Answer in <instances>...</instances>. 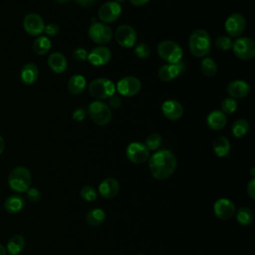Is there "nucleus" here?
<instances>
[{
  "label": "nucleus",
  "instance_id": "nucleus-51",
  "mask_svg": "<svg viewBox=\"0 0 255 255\" xmlns=\"http://www.w3.org/2000/svg\"><path fill=\"white\" fill-rule=\"evenodd\" d=\"M137 255H145V254H142V253H139V254H137Z\"/></svg>",
  "mask_w": 255,
  "mask_h": 255
},
{
  "label": "nucleus",
  "instance_id": "nucleus-19",
  "mask_svg": "<svg viewBox=\"0 0 255 255\" xmlns=\"http://www.w3.org/2000/svg\"><path fill=\"white\" fill-rule=\"evenodd\" d=\"M120 191V182L114 177L104 179L99 185V192L105 199H112L118 195Z\"/></svg>",
  "mask_w": 255,
  "mask_h": 255
},
{
  "label": "nucleus",
  "instance_id": "nucleus-38",
  "mask_svg": "<svg viewBox=\"0 0 255 255\" xmlns=\"http://www.w3.org/2000/svg\"><path fill=\"white\" fill-rule=\"evenodd\" d=\"M27 192V198L31 202H38L41 199V192L38 188L35 187H29Z\"/></svg>",
  "mask_w": 255,
  "mask_h": 255
},
{
  "label": "nucleus",
  "instance_id": "nucleus-34",
  "mask_svg": "<svg viewBox=\"0 0 255 255\" xmlns=\"http://www.w3.org/2000/svg\"><path fill=\"white\" fill-rule=\"evenodd\" d=\"M161 141V135H159L158 133H151L146 137L144 144L148 150H155L160 146Z\"/></svg>",
  "mask_w": 255,
  "mask_h": 255
},
{
  "label": "nucleus",
  "instance_id": "nucleus-40",
  "mask_svg": "<svg viewBox=\"0 0 255 255\" xmlns=\"http://www.w3.org/2000/svg\"><path fill=\"white\" fill-rule=\"evenodd\" d=\"M59 26L55 23H49L48 25H45V28H44V32L46 33L47 37H55L58 35L59 33Z\"/></svg>",
  "mask_w": 255,
  "mask_h": 255
},
{
  "label": "nucleus",
  "instance_id": "nucleus-22",
  "mask_svg": "<svg viewBox=\"0 0 255 255\" xmlns=\"http://www.w3.org/2000/svg\"><path fill=\"white\" fill-rule=\"evenodd\" d=\"M39 77L38 67L33 63L25 64L20 71L21 81L25 85H33L36 83Z\"/></svg>",
  "mask_w": 255,
  "mask_h": 255
},
{
  "label": "nucleus",
  "instance_id": "nucleus-2",
  "mask_svg": "<svg viewBox=\"0 0 255 255\" xmlns=\"http://www.w3.org/2000/svg\"><path fill=\"white\" fill-rule=\"evenodd\" d=\"M188 48L190 53L197 58L205 57L211 48V40L207 31L203 29L194 30L188 40Z\"/></svg>",
  "mask_w": 255,
  "mask_h": 255
},
{
  "label": "nucleus",
  "instance_id": "nucleus-14",
  "mask_svg": "<svg viewBox=\"0 0 255 255\" xmlns=\"http://www.w3.org/2000/svg\"><path fill=\"white\" fill-rule=\"evenodd\" d=\"M225 31L231 37H239L245 29L246 21L242 14L233 13L225 21Z\"/></svg>",
  "mask_w": 255,
  "mask_h": 255
},
{
  "label": "nucleus",
  "instance_id": "nucleus-47",
  "mask_svg": "<svg viewBox=\"0 0 255 255\" xmlns=\"http://www.w3.org/2000/svg\"><path fill=\"white\" fill-rule=\"evenodd\" d=\"M0 255H6V248L0 244Z\"/></svg>",
  "mask_w": 255,
  "mask_h": 255
},
{
  "label": "nucleus",
  "instance_id": "nucleus-20",
  "mask_svg": "<svg viewBox=\"0 0 255 255\" xmlns=\"http://www.w3.org/2000/svg\"><path fill=\"white\" fill-rule=\"evenodd\" d=\"M250 93V86L243 80H234L227 86V94L232 99L245 98Z\"/></svg>",
  "mask_w": 255,
  "mask_h": 255
},
{
  "label": "nucleus",
  "instance_id": "nucleus-49",
  "mask_svg": "<svg viewBox=\"0 0 255 255\" xmlns=\"http://www.w3.org/2000/svg\"><path fill=\"white\" fill-rule=\"evenodd\" d=\"M254 169H255V167H252V169H251V174H252V176H254Z\"/></svg>",
  "mask_w": 255,
  "mask_h": 255
},
{
  "label": "nucleus",
  "instance_id": "nucleus-5",
  "mask_svg": "<svg viewBox=\"0 0 255 255\" xmlns=\"http://www.w3.org/2000/svg\"><path fill=\"white\" fill-rule=\"evenodd\" d=\"M158 56L169 64H174L180 62L183 56L181 47L174 41L164 40L161 41L156 48Z\"/></svg>",
  "mask_w": 255,
  "mask_h": 255
},
{
  "label": "nucleus",
  "instance_id": "nucleus-11",
  "mask_svg": "<svg viewBox=\"0 0 255 255\" xmlns=\"http://www.w3.org/2000/svg\"><path fill=\"white\" fill-rule=\"evenodd\" d=\"M115 38L117 43L124 48H131L136 42V32L135 30L128 24H124L118 27L116 30Z\"/></svg>",
  "mask_w": 255,
  "mask_h": 255
},
{
  "label": "nucleus",
  "instance_id": "nucleus-33",
  "mask_svg": "<svg viewBox=\"0 0 255 255\" xmlns=\"http://www.w3.org/2000/svg\"><path fill=\"white\" fill-rule=\"evenodd\" d=\"M221 112L224 113L225 115H231L233 113H235V111L237 110V102L236 100L232 99V98H225L224 100H222L221 104Z\"/></svg>",
  "mask_w": 255,
  "mask_h": 255
},
{
  "label": "nucleus",
  "instance_id": "nucleus-9",
  "mask_svg": "<svg viewBox=\"0 0 255 255\" xmlns=\"http://www.w3.org/2000/svg\"><path fill=\"white\" fill-rule=\"evenodd\" d=\"M141 89L140 81L132 76L122 78L116 86V90L125 97H133L139 93Z\"/></svg>",
  "mask_w": 255,
  "mask_h": 255
},
{
  "label": "nucleus",
  "instance_id": "nucleus-12",
  "mask_svg": "<svg viewBox=\"0 0 255 255\" xmlns=\"http://www.w3.org/2000/svg\"><path fill=\"white\" fill-rule=\"evenodd\" d=\"M122 6L115 1H108L103 4L98 12L100 20L103 23H113L121 16Z\"/></svg>",
  "mask_w": 255,
  "mask_h": 255
},
{
  "label": "nucleus",
  "instance_id": "nucleus-6",
  "mask_svg": "<svg viewBox=\"0 0 255 255\" xmlns=\"http://www.w3.org/2000/svg\"><path fill=\"white\" fill-rule=\"evenodd\" d=\"M87 113L98 126H106L112 121V110L102 101L92 102L88 107Z\"/></svg>",
  "mask_w": 255,
  "mask_h": 255
},
{
  "label": "nucleus",
  "instance_id": "nucleus-45",
  "mask_svg": "<svg viewBox=\"0 0 255 255\" xmlns=\"http://www.w3.org/2000/svg\"><path fill=\"white\" fill-rule=\"evenodd\" d=\"M129 2H130L133 6H143V5H145L147 2H149V0H129Z\"/></svg>",
  "mask_w": 255,
  "mask_h": 255
},
{
  "label": "nucleus",
  "instance_id": "nucleus-46",
  "mask_svg": "<svg viewBox=\"0 0 255 255\" xmlns=\"http://www.w3.org/2000/svg\"><path fill=\"white\" fill-rule=\"evenodd\" d=\"M4 148H5V140L2 137V135H0V155L4 151Z\"/></svg>",
  "mask_w": 255,
  "mask_h": 255
},
{
  "label": "nucleus",
  "instance_id": "nucleus-44",
  "mask_svg": "<svg viewBox=\"0 0 255 255\" xmlns=\"http://www.w3.org/2000/svg\"><path fill=\"white\" fill-rule=\"evenodd\" d=\"M77 4H79L82 7H91L93 6L98 0H75Z\"/></svg>",
  "mask_w": 255,
  "mask_h": 255
},
{
  "label": "nucleus",
  "instance_id": "nucleus-39",
  "mask_svg": "<svg viewBox=\"0 0 255 255\" xmlns=\"http://www.w3.org/2000/svg\"><path fill=\"white\" fill-rule=\"evenodd\" d=\"M73 58L76 61L84 62L88 59V52L85 48H77L73 51Z\"/></svg>",
  "mask_w": 255,
  "mask_h": 255
},
{
  "label": "nucleus",
  "instance_id": "nucleus-29",
  "mask_svg": "<svg viewBox=\"0 0 255 255\" xmlns=\"http://www.w3.org/2000/svg\"><path fill=\"white\" fill-rule=\"evenodd\" d=\"M51 49V40L47 36H39L33 43V51L37 55H45Z\"/></svg>",
  "mask_w": 255,
  "mask_h": 255
},
{
  "label": "nucleus",
  "instance_id": "nucleus-30",
  "mask_svg": "<svg viewBox=\"0 0 255 255\" xmlns=\"http://www.w3.org/2000/svg\"><path fill=\"white\" fill-rule=\"evenodd\" d=\"M235 216L237 222L240 225L248 226L253 222V212L246 206H242L237 211H235Z\"/></svg>",
  "mask_w": 255,
  "mask_h": 255
},
{
  "label": "nucleus",
  "instance_id": "nucleus-25",
  "mask_svg": "<svg viewBox=\"0 0 255 255\" xmlns=\"http://www.w3.org/2000/svg\"><path fill=\"white\" fill-rule=\"evenodd\" d=\"M231 149L230 142L226 136L220 135L213 142V151L218 157H224L229 154Z\"/></svg>",
  "mask_w": 255,
  "mask_h": 255
},
{
  "label": "nucleus",
  "instance_id": "nucleus-48",
  "mask_svg": "<svg viewBox=\"0 0 255 255\" xmlns=\"http://www.w3.org/2000/svg\"><path fill=\"white\" fill-rule=\"evenodd\" d=\"M59 3H67L69 0H57Z\"/></svg>",
  "mask_w": 255,
  "mask_h": 255
},
{
  "label": "nucleus",
  "instance_id": "nucleus-21",
  "mask_svg": "<svg viewBox=\"0 0 255 255\" xmlns=\"http://www.w3.org/2000/svg\"><path fill=\"white\" fill-rule=\"evenodd\" d=\"M227 123V119L224 113L219 110H214L210 112L206 118L207 126L213 130L222 129Z\"/></svg>",
  "mask_w": 255,
  "mask_h": 255
},
{
  "label": "nucleus",
  "instance_id": "nucleus-18",
  "mask_svg": "<svg viewBox=\"0 0 255 255\" xmlns=\"http://www.w3.org/2000/svg\"><path fill=\"white\" fill-rule=\"evenodd\" d=\"M161 112L167 120L176 121L183 116V107L176 100H166L161 105Z\"/></svg>",
  "mask_w": 255,
  "mask_h": 255
},
{
  "label": "nucleus",
  "instance_id": "nucleus-28",
  "mask_svg": "<svg viewBox=\"0 0 255 255\" xmlns=\"http://www.w3.org/2000/svg\"><path fill=\"white\" fill-rule=\"evenodd\" d=\"M25 247V239L21 235H14L7 243V251L11 255H18Z\"/></svg>",
  "mask_w": 255,
  "mask_h": 255
},
{
  "label": "nucleus",
  "instance_id": "nucleus-16",
  "mask_svg": "<svg viewBox=\"0 0 255 255\" xmlns=\"http://www.w3.org/2000/svg\"><path fill=\"white\" fill-rule=\"evenodd\" d=\"M112 59V52L111 50L106 46H98L94 48L89 54H88V61L93 66H104L107 65Z\"/></svg>",
  "mask_w": 255,
  "mask_h": 255
},
{
  "label": "nucleus",
  "instance_id": "nucleus-50",
  "mask_svg": "<svg viewBox=\"0 0 255 255\" xmlns=\"http://www.w3.org/2000/svg\"><path fill=\"white\" fill-rule=\"evenodd\" d=\"M124 1H126V0H115V2H124Z\"/></svg>",
  "mask_w": 255,
  "mask_h": 255
},
{
  "label": "nucleus",
  "instance_id": "nucleus-31",
  "mask_svg": "<svg viewBox=\"0 0 255 255\" xmlns=\"http://www.w3.org/2000/svg\"><path fill=\"white\" fill-rule=\"evenodd\" d=\"M249 131V123L244 119L236 120L231 126V132L235 137H242Z\"/></svg>",
  "mask_w": 255,
  "mask_h": 255
},
{
  "label": "nucleus",
  "instance_id": "nucleus-4",
  "mask_svg": "<svg viewBox=\"0 0 255 255\" xmlns=\"http://www.w3.org/2000/svg\"><path fill=\"white\" fill-rule=\"evenodd\" d=\"M116 85L107 78H98L93 80L89 85L90 95L98 100H106L115 95Z\"/></svg>",
  "mask_w": 255,
  "mask_h": 255
},
{
  "label": "nucleus",
  "instance_id": "nucleus-42",
  "mask_svg": "<svg viewBox=\"0 0 255 255\" xmlns=\"http://www.w3.org/2000/svg\"><path fill=\"white\" fill-rule=\"evenodd\" d=\"M109 100V108L111 109H119L121 106H122V100L121 98L117 97V96H112L111 98L108 99Z\"/></svg>",
  "mask_w": 255,
  "mask_h": 255
},
{
  "label": "nucleus",
  "instance_id": "nucleus-32",
  "mask_svg": "<svg viewBox=\"0 0 255 255\" xmlns=\"http://www.w3.org/2000/svg\"><path fill=\"white\" fill-rule=\"evenodd\" d=\"M200 69L204 76L206 77H213L217 73V65L216 63L208 57L203 58L200 62Z\"/></svg>",
  "mask_w": 255,
  "mask_h": 255
},
{
  "label": "nucleus",
  "instance_id": "nucleus-7",
  "mask_svg": "<svg viewBox=\"0 0 255 255\" xmlns=\"http://www.w3.org/2000/svg\"><path fill=\"white\" fill-rule=\"evenodd\" d=\"M88 35L93 42L101 46L110 43L113 39L112 29L103 22H94L89 28Z\"/></svg>",
  "mask_w": 255,
  "mask_h": 255
},
{
  "label": "nucleus",
  "instance_id": "nucleus-1",
  "mask_svg": "<svg viewBox=\"0 0 255 255\" xmlns=\"http://www.w3.org/2000/svg\"><path fill=\"white\" fill-rule=\"evenodd\" d=\"M176 166V156L167 149H160L148 157L149 172L157 180H165L170 177Z\"/></svg>",
  "mask_w": 255,
  "mask_h": 255
},
{
  "label": "nucleus",
  "instance_id": "nucleus-27",
  "mask_svg": "<svg viewBox=\"0 0 255 255\" xmlns=\"http://www.w3.org/2000/svg\"><path fill=\"white\" fill-rule=\"evenodd\" d=\"M86 222L91 226H99L106 219V212L101 208H94L86 214Z\"/></svg>",
  "mask_w": 255,
  "mask_h": 255
},
{
  "label": "nucleus",
  "instance_id": "nucleus-26",
  "mask_svg": "<svg viewBox=\"0 0 255 255\" xmlns=\"http://www.w3.org/2000/svg\"><path fill=\"white\" fill-rule=\"evenodd\" d=\"M24 205V199L19 195H11L4 202L5 210L11 214H16L20 212L23 209Z\"/></svg>",
  "mask_w": 255,
  "mask_h": 255
},
{
  "label": "nucleus",
  "instance_id": "nucleus-15",
  "mask_svg": "<svg viewBox=\"0 0 255 255\" xmlns=\"http://www.w3.org/2000/svg\"><path fill=\"white\" fill-rule=\"evenodd\" d=\"M235 205L228 198H219L213 205L215 216L221 220H229L235 215Z\"/></svg>",
  "mask_w": 255,
  "mask_h": 255
},
{
  "label": "nucleus",
  "instance_id": "nucleus-41",
  "mask_svg": "<svg viewBox=\"0 0 255 255\" xmlns=\"http://www.w3.org/2000/svg\"><path fill=\"white\" fill-rule=\"evenodd\" d=\"M87 114H88L87 110L80 107V108H77L76 110H74V112L72 114V118L77 122H82L87 117Z\"/></svg>",
  "mask_w": 255,
  "mask_h": 255
},
{
  "label": "nucleus",
  "instance_id": "nucleus-35",
  "mask_svg": "<svg viewBox=\"0 0 255 255\" xmlns=\"http://www.w3.org/2000/svg\"><path fill=\"white\" fill-rule=\"evenodd\" d=\"M232 40L228 36L220 35L215 39V46L220 51H228L232 48Z\"/></svg>",
  "mask_w": 255,
  "mask_h": 255
},
{
  "label": "nucleus",
  "instance_id": "nucleus-17",
  "mask_svg": "<svg viewBox=\"0 0 255 255\" xmlns=\"http://www.w3.org/2000/svg\"><path fill=\"white\" fill-rule=\"evenodd\" d=\"M184 71V64L181 62L174 64H165L161 68H159L157 72L158 78L162 82H169L173 79L177 78Z\"/></svg>",
  "mask_w": 255,
  "mask_h": 255
},
{
  "label": "nucleus",
  "instance_id": "nucleus-13",
  "mask_svg": "<svg viewBox=\"0 0 255 255\" xmlns=\"http://www.w3.org/2000/svg\"><path fill=\"white\" fill-rule=\"evenodd\" d=\"M23 28L31 36H39L44 32L45 23L37 13H29L23 19Z\"/></svg>",
  "mask_w": 255,
  "mask_h": 255
},
{
  "label": "nucleus",
  "instance_id": "nucleus-10",
  "mask_svg": "<svg viewBox=\"0 0 255 255\" xmlns=\"http://www.w3.org/2000/svg\"><path fill=\"white\" fill-rule=\"evenodd\" d=\"M127 157L132 163L140 164L146 161L149 157V150L144 143L139 141L130 142L126 150Z\"/></svg>",
  "mask_w": 255,
  "mask_h": 255
},
{
  "label": "nucleus",
  "instance_id": "nucleus-43",
  "mask_svg": "<svg viewBox=\"0 0 255 255\" xmlns=\"http://www.w3.org/2000/svg\"><path fill=\"white\" fill-rule=\"evenodd\" d=\"M247 193L251 199H255V179L252 178L247 185Z\"/></svg>",
  "mask_w": 255,
  "mask_h": 255
},
{
  "label": "nucleus",
  "instance_id": "nucleus-24",
  "mask_svg": "<svg viewBox=\"0 0 255 255\" xmlns=\"http://www.w3.org/2000/svg\"><path fill=\"white\" fill-rule=\"evenodd\" d=\"M86 89V79L79 74L73 75L68 82V90L73 95H80Z\"/></svg>",
  "mask_w": 255,
  "mask_h": 255
},
{
  "label": "nucleus",
  "instance_id": "nucleus-23",
  "mask_svg": "<svg viewBox=\"0 0 255 255\" xmlns=\"http://www.w3.org/2000/svg\"><path fill=\"white\" fill-rule=\"evenodd\" d=\"M48 65L53 72L57 74H61L66 71L68 62L66 57L62 53L54 52L48 58Z\"/></svg>",
  "mask_w": 255,
  "mask_h": 255
},
{
  "label": "nucleus",
  "instance_id": "nucleus-36",
  "mask_svg": "<svg viewBox=\"0 0 255 255\" xmlns=\"http://www.w3.org/2000/svg\"><path fill=\"white\" fill-rule=\"evenodd\" d=\"M80 194H81V197L86 200V201H89V202H92V201H95L97 199V192H96V189L91 186V185H85L82 187L81 191H80Z\"/></svg>",
  "mask_w": 255,
  "mask_h": 255
},
{
  "label": "nucleus",
  "instance_id": "nucleus-8",
  "mask_svg": "<svg viewBox=\"0 0 255 255\" xmlns=\"http://www.w3.org/2000/svg\"><path fill=\"white\" fill-rule=\"evenodd\" d=\"M232 50L237 58L248 61L255 56V43L249 37H239L233 42Z\"/></svg>",
  "mask_w": 255,
  "mask_h": 255
},
{
  "label": "nucleus",
  "instance_id": "nucleus-3",
  "mask_svg": "<svg viewBox=\"0 0 255 255\" xmlns=\"http://www.w3.org/2000/svg\"><path fill=\"white\" fill-rule=\"evenodd\" d=\"M31 178V172L27 167L17 166L8 175V185L12 190L22 193L30 187Z\"/></svg>",
  "mask_w": 255,
  "mask_h": 255
},
{
  "label": "nucleus",
  "instance_id": "nucleus-37",
  "mask_svg": "<svg viewBox=\"0 0 255 255\" xmlns=\"http://www.w3.org/2000/svg\"><path fill=\"white\" fill-rule=\"evenodd\" d=\"M134 54L139 59H146L150 54V49L147 44L139 43L134 48Z\"/></svg>",
  "mask_w": 255,
  "mask_h": 255
}]
</instances>
